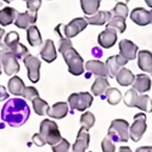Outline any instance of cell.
<instances>
[{"label":"cell","instance_id":"6da1fadb","mask_svg":"<svg viewBox=\"0 0 152 152\" xmlns=\"http://www.w3.org/2000/svg\"><path fill=\"white\" fill-rule=\"evenodd\" d=\"M31 115V109L26 102L19 97L10 99L4 104L1 110V119L10 127L23 126L26 123Z\"/></svg>","mask_w":152,"mask_h":152},{"label":"cell","instance_id":"7a4b0ae2","mask_svg":"<svg viewBox=\"0 0 152 152\" xmlns=\"http://www.w3.org/2000/svg\"><path fill=\"white\" fill-rule=\"evenodd\" d=\"M42 139L46 144L54 146L62 140V136L58 129V125L51 120H43L40 124V132Z\"/></svg>","mask_w":152,"mask_h":152},{"label":"cell","instance_id":"3957f363","mask_svg":"<svg viewBox=\"0 0 152 152\" xmlns=\"http://www.w3.org/2000/svg\"><path fill=\"white\" fill-rule=\"evenodd\" d=\"M129 123L126 120L116 119L112 121L107 130V137L113 142H128L130 138Z\"/></svg>","mask_w":152,"mask_h":152},{"label":"cell","instance_id":"277c9868","mask_svg":"<svg viewBox=\"0 0 152 152\" xmlns=\"http://www.w3.org/2000/svg\"><path fill=\"white\" fill-rule=\"evenodd\" d=\"M65 63L68 66V71L74 76H79L84 72V61L79 53L74 48H70L62 54Z\"/></svg>","mask_w":152,"mask_h":152},{"label":"cell","instance_id":"5b68a950","mask_svg":"<svg viewBox=\"0 0 152 152\" xmlns=\"http://www.w3.org/2000/svg\"><path fill=\"white\" fill-rule=\"evenodd\" d=\"M94 102V96L89 92H74L71 94L68 97V104L71 110L83 112L90 105Z\"/></svg>","mask_w":152,"mask_h":152},{"label":"cell","instance_id":"8992f818","mask_svg":"<svg viewBox=\"0 0 152 152\" xmlns=\"http://www.w3.org/2000/svg\"><path fill=\"white\" fill-rule=\"evenodd\" d=\"M87 21L85 18H74L70 21L68 24L66 26H63V24H59L60 26V28L62 29V33L61 31H57L59 36H63L66 39H70L74 38L78 35L79 33H81L82 31H84L85 28H87Z\"/></svg>","mask_w":152,"mask_h":152},{"label":"cell","instance_id":"52a82bcc","mask_svg":"<svg viewBox=\"0 0 152 152\" xmlns=\"http://www.w3.org/2000/svg\"><path fill=\"white\" fill-rule=\"evenodd\" d=\"M147 125H146V115L143 113H139L134 116V122L130 126L129 133L130 138L134 142L140 141L143 134L146 132Z\"/></svg>","mask_w":152,"mask_h":152},{"label":"cell","instance_id":"ba28073f","mask_svg":"<svg viewBox=\"0 0 152 152\" xmlns=\"http://www.w3.org/2000/svg\"><path fill=\"white\" fill-rule=\"evenodd\" d=\"M23 64L28 70V77L33 83H37L40 80V68L41 60L33 55H28L23 58Z\"/></svg>","mask_w":152,"mask_h":152},{"label":"cell","instance_id":"9c48e42d","mask_svg":"<svg viewBox=\"0 0 152 152\" xmlns=\"http://www.w3.org/2000/svg\"><path fill=\"white\" fill-rule=\"evenodd\" d=\"M2 68L7 76H12L19 71L18 58L10 50L2 54Z\"/></svg>","mask_w":152,"mask_h":152},{"label":"cell","instance_id":"30bf717a","mask_svg":"<svg viewBox=\"0 0 152 152\" xmlns=\"http://www.w3.org/2000/svg\"><path fill=\"white\" fill-rule=\"evenodd\" d=\"M130 18L134 23L138 24V26H148L152 23V10L149 11L143 7H137L132 10Z\"/></svg>","mask_w":152,"mask_h":152},{"label":"cell","instance_id":"8fae6325","mask_svg":"<svg viewBox=\"0 0 152 152\" xmlns=\"http://www.w3.org/2000/svg\"><path fill=\"white\" fill-rule=\"evenodd\" d=\"M119 50L120 55L127 61H131L136 59V55L138 54V46L134 44L132 41L124 39L120 41L119 44Z\"/></svg>","mask_w":152,"mask_h":152},{"label":"cell","instance_id":"7c38bea8","mask_svg":"<svg viewBox=\"0 0 152 152\" xmlns=\"http://www.w3.org/2000/svg\"><path fill=\"white\" fill-rule=\"evenodd\" d=\"M117 40V31L109 28H105L104 31H102L97 37V43L100 45V47H102L104 49L112 48L116 44Z\"/></svg>","mask_w":152,"mask_h":152},{"label":"cell","instance_id":"4fadbf2b","mask_svg":"<svg viewBox=\"0 0 152 152\" xmlns=\"http://www.w3.org/2000/svg\"><path fill=\"white\" fill-rule=\"evenodd\" d=\"M89 140L90 136L88 134V130L81 127L78 131L76 140L72 146V152H85L89 146Z\"/></svg>","mask_w":152,"mask_h":152},{"label":"cell","instance_id":"5bb4252c","mask_svg":"<svg viewBox=\"0 0 152 152\" xmlns=\"http://www.w3.org/2000/svg\"><path fill=\"white\" fill-rule=\"evenodd\" d=\"M37 19H38V13L36 12H31L29 10L23 12V13L18 12L14 24L21 29H28L29 26L36 23Z\"/></svg>","mask_w":152,"mask_h":152},{"label":"cell","instance_id":"9a60e30c","mask_svg":"<svg viewBox=\"0 0 152 152\" xmlns=\"http://www.w3.org/2000/svg\"><path fill=\"white\" fill-rule=\"evenodd\" d=\"M84 68L90 73H94V75L99 76V77H104L107 78L110 76L109 70L105 65V63L102 62L99 60H89L85 63Z\"/></svg>","mask_w":152,"mask_h":152},{"label":"cell","instance_id":"2e32d148","mask_svg":"<svg viewBox=\"0 0 152 152\" xmlns=\"http://www.w3.org/2000/svg\"><path fill=\"white\" fill-rule=\"evenodd\" d=\"M132 85L138 94H144L151 89V78L144 73L137 74L135 76V80Z\"/></svg>","mask_w":152,"mask_h":152},{"label":"cell","instance_id":"e0dca14e","mask_svg":"<svg viewBox=\"0 0 152 152\" xmlns=\"http://www.w3.org/2000/svg\"><path fill=\"white\" fill-rule=\"evenodd\" d=\"M138 67L143 71V72L151 73L152 72V53L150 51L142 50L139 51L138 54Z\"/></svg>","mask_w":152,"mask_h":152},{"label":"cell","instance_id":"ac0fdd59","mask_svg":"<svg viewBox=\"0 0 152 152\" xmlns=\"http://www.w3.org/2000/svg\"><path fill=\"white\" fill-rule=\"evenodd\" d=\"M69 107H68V104L65 102H59L53 104L52 107H49L47 111V115L49 117L54 118V119H63L67 116Z\"/></svg>","mask_w":152,"mask_h":152},{"label":"cell","instance_id":"d6986e66","mask_svg":"<svg viewBox=\"0 0 152 152\" xmlns=\"http://www.w3.org/2000/svg\"><path fill=\"white\" fill-rule=\"evenodd\" d=\"M40 55L44 61L47 63H52L57 59V52H56L55 44L52 40H47L44 44V47L42 48Z\"/></svg>","mask_w":152,"mask_h":152},{"label":"cell","instance_id":"ffe728a7","mask_svg":"<svg viewBox=\"0 0 152 152\" xmlns=\"http://www.w3.org/2000/svg\"><path fill=\"white\" fill-rule=\"evenodd\" d=\"M86 21L91 26H104L112 19V12L107 10H100L91 16H86Z\"/></svg>","mask_w":152,"mask_h":152},{"label":"cell","instance_id":"44dd1931","mask_svg":"<svg viewBox=\"0 0 152 152\" xmlns=\"http://www.w3.org/2000/svg\"><path fill=\"white\" fill-rule=\"evenodd\" d=\"M18 11L12 7H4L0 10V24L2 26H6L13 23L16 19Z\"/></svg>","mask_w":152,"mask_h":152},{"label":"cell","instance_id":"7402d4cb","mask_svg":"<svg viewBox=\"0 0 152 152\" xmlns=\"http://www.w3.org/2000/svg\"><path fill=\"white\" fill-rule=\"evenodd\" d=\"M117 82L122 86H129L132 85L135 80V75L132 73L131 70H129L128 68L122 67L120 69L119 72L116 75Z\"/></svg>","mask_w":152,"mask_h":152},{"label":"cell","instance_id":"603a6c76","mask_svg":"<svg viewBox=\"0 0 152 152\" xmlns=\"http://www.w3.org/2000/svg\"><path fill=\"white\" fill-rule=\"evenodd\" d=\"M26 39L31 47H39L43 44L41 33L36 26H31L26 29Z\"/></svg>","mask_w":152,"mask_h":152},{"label":"cell","instance_id":"cb8c5ba5","mask_svg":"<svg viewBox=\"0 0 152 152\" xmlns=\"http://www.w3.org/2000/svg\"><path fill=\"white\" fill-rule=\"evenodd\" d=\"M7 87H8V91L13 95H23V92L24 90V82L23 81L21 78L18 76H13L9 79L7 83Z\"/></svg>","mask_w":152,"mask_h":152},{"label":"cell","instance_id":"d4e9b609","mask_svg":"<svg viewBox=\"0 0 152 152\" xmlns=\"http://www.w3.org/2000/svg\"><path fill=\"white\" fill-rule=\"evenodd\" d=\"M107 88H110V83L107 80V78L97 77L91 86V92L95 96H100L105 94Z\"/></svg>","mask_w":152,"mask_h":152},{"label":"cell","instance_id":"484cf974","mask_svg":"<svg viewBox=\"0 0 152 152\" xmlns=\"http://www.w3.org/2000/svg\"><path fill=\"white\" fill-rule=\"evenodd\" d=\"M102 0H80L82 11L85 15H94L99 11Z\"/></svg>","mask_w":152,"mask_h":152},{"label":"cell","instance_id":"4316f807","mask_svg":"<svg viewBox=\"0 0 152 152\" xmlns=\"http://www.w3.org/2000/svg\"><path fill=\"white\" fill-rule=\"evenodd\" d=\"M135 107L146 113H152V99L147 94H139Z\"/></svg>","mask_w":152,"mask_h":152},{"label":"cell","instance_id":"83f0119b","mask_svg":"<svg viewBox=\"0 0 152 152\" xmlns=\"http://www.w3.org/2000/svg\"><path fill=\"white\" fill-rule=\"evenodd\" d=\"M107 28H114V29H116L118 33L123 34L127 28L126 19L123 18H120V16H114V18H112L111 20L107 23Z\"/></svg>","mask_w":152,"mask_h":152},{"label":"cell","instance_id":"f1b7e54d","mask_svg":"<svg viewBox=\"0 0 152 152\" xmlns=\"http://www.w3.org/2000/svg\"><path fill=\"white\" fill-rule=\"evenodd\" d=\"M31 104H33L34 111H35L37 115H39V116H45V115H47V111L49 110V104L46 100H44L40 96H38L35 99L31 100Z\"/></svg>","mask_w":152,"mask_h":152},{"label":"cell","instance_id":"f546056e","mask_svg":"<svg viewBox=\"0 0 152 152\" xmlns=\"http://www.w3.org/2000/svg\"><path fill=\"white\" fill-rule=\"evenodd\" d=\"M104 97L107 99V102L112 105H116L121 102L122 94L118 88L116 87H110L104 94Z\"/></svg>","mask_w":152,"mask_h":152},{"label":"cell","instance_id":"4dcf8cb0","mask_svg":"<svg viewBox=\"0 0 152 152\" xmlns=\"http://www.w3.org/2000/svg\"><path fill=\"white\" fill-rule=\"evenodd\" d=\"M105 65L107 67V70H109L110 73V77H116L117 73L119 72L120 69H121V66L118 64L117 59H116V55L115 56H111L107 59L105 61Z\"/></svg>","mask_w":152,"mask_h":152},{"label":"cell","instance_id":"1f68e13d","mask_svg":"<svg viewBox=\"0 0 152 152\" xmlns=\"http://www.w3.org/2000/svg\"><path fill=\"white\" fill-rule=\"evenodd\" d=\"M95 124V117L94 114L90 112H85L84 114H82L81 118H80V125L83 128L86 130H89L90 128L94 126Z\"/></svg>","mask_w":152,"mask_h":152},{"label":"cell","instance_id":"d6a6232c","mask_svg":"<svg viewBox=\"0 0 152 152\" xmlns=\"http://www.w3.org/2000/svg\"><path fill=\"white\" fill-rule=\"evenodd\" d=\"M138 95L139 94L134 88L129 89L128 91H126V94L124 95V104L128 107H135L137 99H138Z\"/></svg>","mask_w":152,"mask_h":152},{"label":"cell","instance_id":"836d02e7","mask_svg":"<svg viewBox=\"0 0 152 152\" xmlns=\"http://www.w3.org/2000/svg\"><path fill=\"white\" fill-rule=\"evenodd\" d=\"M112 13L115 16H120V18H123L126 19L128 18V14H129L128 5L126 3H123V2H118L116 6L113 8Z\"/></svg>","mask_w":152,"mask_h":152},{"label":"cell","instance_id":"e575fe53","mask_svg":"<svg viewBox=\"0 0 152 152\" xmlns=\"http://www.w3.org/2000/svg\"><path fill=\"white\" fill-rule=\"evenodd\" d=\"M18 43H19V35L16 31H9L8 34H6L5 38H4V44L8 47L9 50H11L13 47H15Z\"/></svg>","mask_w":152,"mask_h":152},{"label":"cell","instance_id":"d590c367","mask_svg":"<svg viewBox=\"0 0 152 152\" xmlns=\"http://www.w3.org/2000/svg\"><path fill=\"white\" fill-rule=\"evenodd\" d=\"M10 51L16 56L18 59H23L26 57V56L28 55V49L20 43H18V45L12 48Z\"/></svg>","mask_w":152,"mask_h":152},{"label":"cell","instance_id":"8d00e7d4","mask_svg":"<svg viewBox=\"0 0 152 152\" xmlns=\"http://www.w3.org/2000/svg\"><path fill=\"white\" fill-rule=\"evenodd\" d=\"M23 99H26L28 100H33V99H35L36 97L39 96V91L37 90V88L34 86H26L23 92Z\"/></svg>","mask_w":152,"mask_h":152},{"label":"cell","instance_id":"74e56055","mask_svg":"<svg viewBox=\"0 0 152 152\" xmlns=\"http://www.w3.org/2000/svg\"><path fill=\"white\" fill-rule=\"evenodd\" d=\"M69 149H70V143L64 138H62V140L59 142L58 144L52 146L53 152H69Z\"/></svg>","mask_w":152,"mask_h":152},{"label":"cell","instance_id":"f35d334b","mask_svg":"<svg viewBox=\"0 0 152 152\" xmlns=\"http://www.w3.org/2000/svg\"><path fill=\"white\" fill-rule=\"evenodd\" d=\"M102 152H115L116 151V146L109 137H105L102 141Z\"/></svg>","mask_w":152,"mask_h":152},{"label":"cell","instance_id":"ab89813d","mask_svg":"<svg viewBox=\"0 0 152 152\" xmlns=\"http://www.w3.org/2000/svg\"><path fill=\"white\" fill-rule=\"evenodd\" d=\"M72 48V42L69 39H66L65 37L60 36V41H59V52L63 54L68 49Z\"/></svg>","mask_w":152,"mask_h":152},{"label":"cell","instance_id":"60d3db41","mask_svg":"<svg viewBox=\"0 0 152 152\" xmlns=\"http://www.w3.org/2000/svg\"><path fill=\"white\" fill-rule=\"evenodd\" d=\"M42 5V0H28L26 1V7L31 12L38 13V10Z\"/></svg>","mask_w":152,"mask_h":152},{"label":"cell","instance_id":"b9f144b4","mask_svg":"<svg viewBox=\"0 0 152 152\" xmlns=\"http://www.w3.org/2000/svg\"><path fill=\"white\" fill-rule=\"evenodd\" d=\"M31 140H33V142H34V144H35V145L39 146V147L46 145V143L44 142V140L42 139V137L40 136V134H39V133H37V134L34 135L33 138H31Z\"/></svg>","mask_w":152,"mask_h":152},{"label":"cell","instance_id":"7bdbcfd3","mask_svg":"<svg viewBox=\"0 0 152 152\" xmlns=\"http://www.w3.org/2000/svg\"><path fill=\"white\" fill-rule=\"evenodd\" d=\"M8 96L9 95L6 91V88L2 86V85H0V102H3L6 99H8Z\"/></svg>","mask_w":152,"mask_h":152},{"label":"cell","instance_id":"ee69618b","mask_svg":"<svg viewBox=\"0 0 152 152\" xmlns=\"http://www.w3.org/2000/svg\"><path fill=\"white\" fill-rule=\"evenodd\" d=\"M116 59H117L118 64H119L120 66H121V67H124V66L129 62V61H127L125 58L122 57V56L120 55V54H118V55H116Z\"/></svg>","mask_w":152,"mask_h":152},{"label":"cell","instance_id":"f6af8a7d","mask_svg":"<svg viewBox=\"0 0 152 152\" xmlns=\"http://www.w3.org/2000/svg\"><path fill=\"white\" fill-rule=\"evenodd\" d=\"M136 152H152V146H141L136 149Z\"/></svg>","mask_w":152,"mask_h":152},{"label":"cell","instance_id":"bcb514c9","mask_svg":"<svg viewBox=\"0 0 152 152\" xmlns=\"http://www.w3.org/2000/svg\"><path fill=\"white\" fill-rule=\"evenodd\" d=\"M92 55L95 56V57H102V50L99 48H94L92 49Z\"/></svg>","mask_w":152,"mask_h":152},{"label":"cell","instance_id":"7dc6e473","mask_svg":"<svg viewBox=\"0 0 152 152\" xmlns=\"http://www.w3.org/2000/svg\"><path fill=\"white\" fill-rule=\"evenodd\" d=\"M119 152H132V150L129 146H121L119 149Z\"/></svg>","mask_w":152,"mask_h":152},{"label":"cell","instance_id":"c3c4849f","mask_svg":"<svg viewBox=\"0 0 152 152\" xmlns=\"http://www.w3.org/2000/svg\"><path fill=\"white\" fill-rule=\"evenodd\" d=\"M4 34H5V31H4L3 28H0V45H2V38H3V36H4Z\"/></svg>","mask_w":152,"mask_h":152},{"label":"cell","instance_id":"681fc988","mask_svg":"<svg viewBox=\"0 0 152 152\" xmlns=\"http://www.w3.org/2000/svg\"><path fill=\"white\" fill-rule=\"evenodd\" d=\"M144 1H145V3L147 4V6L152 8V0H144Z\"/></svg>","mask_w":152,"mask_h":152},{"label":"cell","instance_id":"f907efd6","mask_svg":"<svg viewBox=\"0 0 152 152\" xmlns=\"http://www.w3.org/2000/svg\"><path fill=\"white\" fill-rule=\"evenodd\" d=\"M2 1L6 2V3H10V2H12V1H13V0H2Z\"/></svg>","mask_w":152,"mask_h":152},{"label":"cell","instance_id":"816d5d0a","mask_svg":"<svg viewBox=\"0 0 152 152\" xmlns=\"http://www.w3.org/2000/svg\"><path fill=\"white\" fill-rule=\"evenodd\" d=\"M117 1H118V0H117ZM125 1H126V2H127V3H128V2L130 1V0H125Z\"/></svg>","mask_w":152,"mask_h":152},{"label":"cell","instance_id":"f5cc1de1","mask_svg":"<svg viewBox=\"0 0 152 152\" xmlns=\"http://www.w3.org/2000/svg\"><path fill=\"white\" fill-rule=\"evenodd\" d=\"M23 1H28V0H23Z\"/></svg>","mask_w":152,"mask_h":152},{"label":"cell","instance_id":"db71d44e","mask_svg":"<svg viewBox=\"0 0 152 152\" xmlns=\"http://www.w3.org/2000/svg\"><path fill=\"white\" fill-rule=\"evenodd\" d=\"M151 76H152V72H151Z\"/></svg>","mask_w":152,"mask_h":152},{"label":"cell","instance_id":"11a10c76","mask_svg":"<svg viewBox=\"0 0 152 152\" xmlns=\"http://www.w3.org/2000/svg\"><path fill=\"white\" fill-rule=\"evenodd\" d=\"M88 152H91V151H88Z\"/></svg>","mask_w":152,"mask_h":152},{"label":"cell","instance_id":"9f6ffc18","mask_svg":"<svg viewBox=\"0 0 152 152\" xmlns=\"http://www.w3.org/2000/svg\"><path fill=\"white\" fill-rule=\"evenodd\" d=\"M0 4H1V3H0Z\"/></svg>","mask_w":152,"mask_h":152}]
</instances>
